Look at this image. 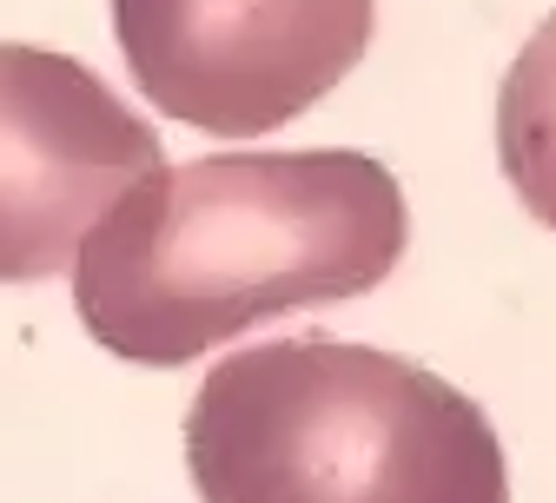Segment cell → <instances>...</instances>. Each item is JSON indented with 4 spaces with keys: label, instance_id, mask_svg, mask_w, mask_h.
<instances>
[{
    "label": "cell",
    "instance_id": "obj_1",
    "mask_svg": "<svg viewBox=\"0 0 556 503\" xmlns=\"http://www.w3.org/2000/svg\"><path fill=\"white\" fill-rule=\"evenodd\" d=\"M404 239V192L371 153H213L147 173L87 232L74 312L113 357L192 365L265 318L378 292Z\"/></svg>",
    "mask_w": 556,
    "mask_h": 503
},
{
    "label": "cell",
    "instance_id": "obj_2",
    "mask_svg": "<svg viewBox=\"0 0 556 503\" xmlns=\"http://www.w3.org/2000/svg\"><path fill=\"white\" fill-rule=\"evenodd\" d=\"M205 503H510L491 417L378 344L278 338L232 351L186 411Z\"/></svg>",
    "mask_w": 556,
    "mask_h": 503
},
{
    "label": "cell",
    "instance_id": "obj_3",
    "mask_svg": "<svg viewBox=\"0 0 556 503\" xmlns=\"http://www.w3.org/2000/svg\"><path fill=\"white\" fill-rule=\"evenodd\" d=\"M371 21L378 0H113L139 93L219 139L318 106L365 60Z\"/></svg>",
    "mask_w": 556,
    "mask_h": 503
},
{
    "label": "cell",
    "instance_id": "obj_4",
    "mask_svg": "<svg viewBox=\"0 0 556 503\" xmlns=\"http://www.w3.org/2000/svg\"><path fill=\"white\" fill-rule=\"evenodd\" d=\"M160 166V133L93 66L0 40V285L74 265L87 232Z\"/></svg>",
    "mask_w": 556,
    "mask_h": 503
},
{
    "label": "cell",
    "instance_id": "obj_5",
    "mask_svg": "<svg viewBox=\"0 0 556 503\" xmlns=\"http://www.w3.org/2000/svg\"><path fill=\"white\" fill-rule=\"evenodd\" d=\"M497 160L530 219L556 226V14H543L497 87Z\"/></svg>",
    "mask_w": 556,
    "mask_h": 503
}]
</instances>
